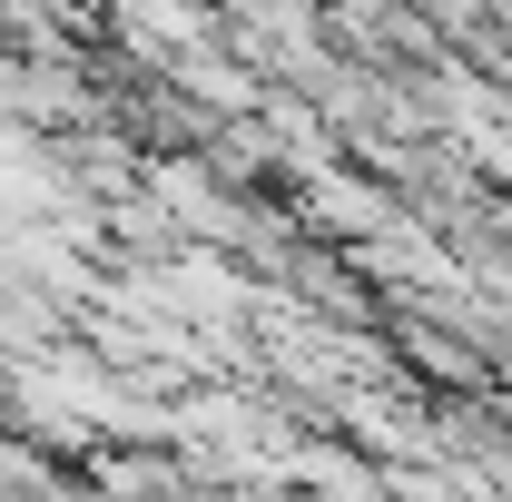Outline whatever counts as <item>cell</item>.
I'll use <instances>...</instances> for the list:
<instances>
[{"mask_svg": "<svg viewBox=\"0 0 512 502\" xmlns=\"http://www.w3.org/2000/svg\"><path fill=\"white\" fill-rule=\"evenodd\" d=\"M276 286L316 315V325H375V315H384V286L335 247V237H296V247L276 256Z\"/></svg>", "mask_w": 512, "mask_h": 502, "instance_id": "6da1fadb", "label": "cell"}, {"mask_svg": "<svg viewBox=\"0 0 512 502\" xmlns=\"http://www.w3.org/2000/svg\"><path fill=\"white\" fill-rule=\"evenodd\" d=\"M0 40H10V0H0Z\"/></svg>", "mask_w": 512, "mask_h": 502, "instance_id": "7a4b0ae2", "label": "cell"}]
</instances>
